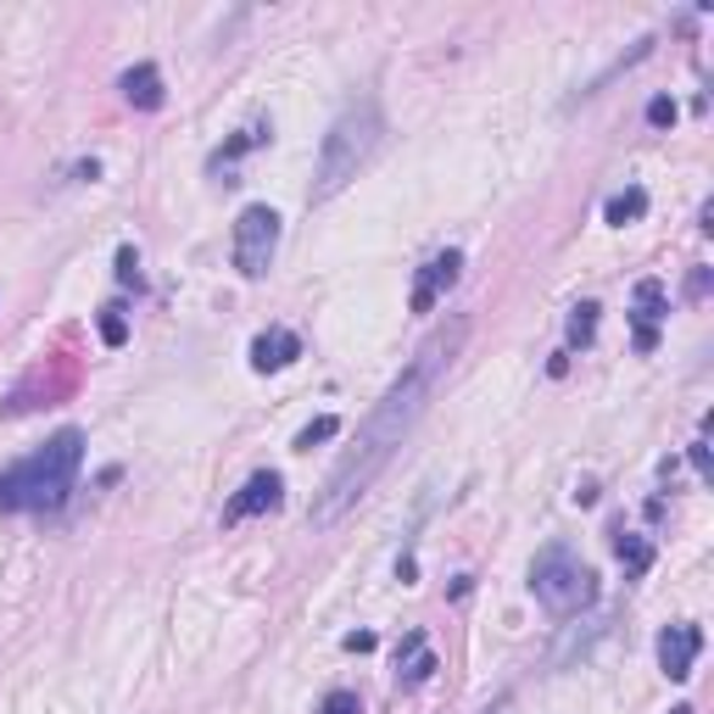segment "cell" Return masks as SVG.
I'll return each mask as SVG.
<instances>
[{
	"mask_svg": "<svg viewBox=\"0 0 714 714\" xmlns=\"http://www.w3.org/2000/svg\"><path fill=\"white\" fill-rule=\"evenodd\" d=\"M279 503H285V481H279L274 469H257L252 481H246L241 492L229 497L223 519H229V525H241V519H252V513H268V508H279Z\"/></svg>",
	"mask_w": 714,
	"mask_h": 714,
	"instance_id": "6",
	"label": "cell"
},
{
	"mask_svg": "<svg viewBox=\"0 0 714 714\" xmlns=\"http://www.w3.org/2000/svg\"><path fill=\"white\" fill-rule=\"evenodd\" d=\"M263 140H268V129L263 123H252V129H241V134H234L229 140V146L213 157V168H223V162H234V157H241V152H252V146H263Z\"/></svg>",
	"mask_w": 714,
	"mask_h": 714,
	"instance_id": "14",
	"label": "cell"
},
{
	"mask_svg": "<svg viewBox=\"0 0 714 714\" xmlns=\"http://www.w3.org/2000/svg\"><path fill=\"white\" fill-rule=\"evenodd\" d=\"M469 341V318H447L441 329H431V336L419 341V352L408 358V368L391 379V391L379 397L368 408V419L358 424V441L341 452V463L329 469V481H324V497L313 503V525H336V519L347 508H358L368 497V486L379 481V474L391 469V458L402 452V441L413 436V424L424 419V408H431L436 386L447 379L452 358L463 352Z\"/></svg>",
	"mask_w": 714,
	"mask_h": 714,
	"instance_id": "1",
	"label": "cell"
},
{
	"mask_svg": "<svg viewBox=\"0 0 714 714\" xmlns=\"http://www.w3.org/2000/svg\"><path fill=\"white\" fill-rule=\"evenodd\" d=\"M458 274H463V252H441V257H431L419 268V279H413V313H431L452 285H458Z\"/></svg>",
	"mask_w": 714,
	"mask_h": 714,
	"instance_id": "7",
	"label": "cell"
},
{
	"mask_svg": "<svg viewBox=\"0 0 714 714\" xmlns=\"http://www.w3.org/2000/svg\"><path fill=\"white\" fill-rule=\"evenodd\" d=\"M653 318H664V285L658 279H642L637 285V347L642 352H653Z\"/></svg>",
	"mask_w": 714,
	"mask_h": 714,
	"instance_id": "11",
	"label": "cell"
},
{
	"mask_svg": "<svg viewBox=\"0 0 714 714\" xmlns=\"http://www.w3.org/2000/svg\"><path fill=\"white\" fill-rule=\"evenodd\" d=\"M324 714H363V703H358L352 692H329V698H324Z\"/></svg>",
	"mask_w": 714,
	"mask_h": 714,
	"instance_id": "20",
	"label": "cell"
},
{
	"mask_svg": "<svg viewBox=\"0 0 714 714\" xmlns=\"http://www.w3.org/2000/svg\"><path fill=\"white\" fill-rule=\"evenodd\" d=\"M118 279H123V285H140V257H134V246L118 252Z\"/></svg>",
	"mask_w": 714,
	"mask_h": 714,
	"instance_id": "21",
	"label": "cell"
},
{
	"mask_svg": "<svg viewBox=\"0 0 714 714\" xmlns=\"http://www.w3.org/2000/svg\"><path fill=\"white\" fill-rule=\"evenodd\" d=\"M614 553H620L626 576H648V564H653V547H648L642 536H620V542H614Z\"/></svg>",
	"mask_w": 714,
	"mask_h": 714,
	"instance_id": "13",
	"label": "cell"
},
{
	"mask_svg": "<svg viewBox=\"0 0 714 714\" xmlns=\"http://www.w3.org/2000/svg\"><path fill=\"white\" fill-rule=\"evenodd\" d=\"M648 123H653V129L676 123V101H670V95H653V101H648Z\"/></svg>",
	"mask_w": 714,
	"mask_h": 714,
	"instance_id": "19",
	"label": "cell"
},
{
	"mask_svg": "<svg viewBox=\"0 0 714 714\" xmlns=\"http://www.w3.org/2000/svg\"><path fill=\"white\" fill-rule=\"evenodd\" d=\"M648 213V190H620V196H608V207H603V223H614V229H626V223H637Z\"/></svg>",
	"mask_w": 714,
	"mask_h": 714,
	"instance_id": "12",
	"label": "cell"
},
{
	"mask_svg": "<svg viewBox=\"0 0 714 714\" xmlns=\"http://www.w3.org/2000/svg\"><path fill=\"white\" fill-rule=\"evenodd\" d=\"M670 714H692V709H687V703H681V709H670Z\"/></svg>",
	"mask_w": 714,
	"mask_h": 714,
	"instance_id": "24",
	"label": "cell"
},
{
	"mask_svg": "<svg viewBox=\"0 0 714 714\" xmlns=\"http://www.w3.org/2000/svg\"><path fill=\"white\" fill-rule=\"evenodd\" d=\"M531 592H536V603H542L547 614L569 620V614L592 608L597 576H592V569H586L576 553H569V547H547V553L536 558V569H531Z\"/></svg>",
	"mask_w": 714,
	"mask_h": 714,
	"instance_id": "4",
	"label": "cell"
},
{
	"mask_svg": "<svg viewBox=\"0 0 714 714\" xmlns=\"http://www.w3.org/2000/svg\"><path fill=\"white\" fill-rule=\"evenodd\" d=\"M347 648H352V653H368V648H374V637H368V631H352V637H347Z\"/></svg>",
	"mask_w": 714,
	"mask_h": 714,
	"instance_id": "23",
	"label": "cell"
},
{
	"mask_svg": "<svg viewBox=\"0 0 714 714\" xmlns=\"http://www.w3.org/2000/svg\"><path fill=\"white\" fill-rule=\"evenodd\" d=\"M297 358H302V341L291 336V329H268V336L252 341V368L257 374H274V368L297 363Z\"/></svg>",
	"mask_w": 714,
	"mask_h": 714,
	"instance_id": "9",
	"label": "cell"
},
{
	"mask_svg": "<svg viewBox=\"0 0 714 714\" xmlns=\"http://www.w3.org/2000/svg\"><path fill=\"white\" fill-rule=\"evenodd\" d=\"M329 436H341V419H329V413H324V419H313L307 431L297 436V452H313V447H318V441H329Z\"/></svg>",
	"mask_w": 714,
	"mask_h": 714,
	"instance_id": "16",
	"label": "cell"
},
{
	"mask_svg": "<svg viewBox=\"0 0 714 714\" xmlns=\"http://www.w3.org/2000/svg\"><path fill=\"white\" fill-rule=\"evenodd\" d=\"M101 341H107V347H123V341H129L123 307H101Z\"/></svg>",
	"mask_w": 714,
	"mask_h": 714,
	"instance_id": "18",
	"label": "cell"
},
{
	"mask_svg": "<svg viewBox=\"0 0 714 714\" xmlns=\"http://www.w3.org/2000/svg\"><path fill=\"white\" fill-rule=\"evenodd\" d=\"M84 463V436L78 431H57L45 447H34L28 458H17L0 474V513H51L68 503L73 481Z\"/></svg>",
	"mask_w": 714,
	"mask_h": 714,
	"instance_id": "2",
	"label": "cell"
},
{
	"mask_svg": "<svg viewBox=\"0 0 714 714\" xmlns=\"http://www.w3.org/2000/svg\"><path fill=\"white\" fill-rule=\"evenodd\" d=\"M274 252H279V213L257 202V207H246L241 218H234V268H241L246 279H263Z\"/></svg>",
	"mask_w": 714,
	"mask_h": 714,
	"instance_id": "5",
	"label": "cell"
},
{
	"mask_svg": "<svg viewBox=\"0 0 714 714\" xmlns=\"http://www.w3.org/2000/svg\"><path fill=\"white\" fill-rule=\"evenodd\" d=\"M698 648H703V631H698V626H664V631H658V664H664V676L687 681Z\"/></svg>",
	"mask_w": 714,
	"mask_h": 714,
	"instance_id": "8",
	"label": "cell"
},
{
	"mask_svg": "<svg viewBox=\"0 0 714 714\" xmlns=\"http://www.w3.org/2000/svg\"><path fill=\"white\" fill-rule=\"evenodd\" d=\"M692 469H698V474H703V481H709V441H703V436L692 441Z\"/></svg>",
	"mask_w": 714,
	"mask_h": 714,
	"instance_id": "22",
	"label": "cell"
},
{
	"mask_svg": "<svg viewBox=\"0 0 714 714\" xmlns=\"http://www.w3.org/2000/svg\"><path fill=\"white\" fill-rule=\"evenodd\" d=\"M431 670H436V658L424 653V642L413 637V658H408V664H397V676H402V681H424V676H431Z\"/></svg>",
	"mask_w": 714,
	"mask_h": 714,
	"instance_id": "17",
	"label": "cell"
},
{
	"mask_svg": "<svg viewBox=\"0 0 714 714\" xmlns=\"http://www.w3.org/2000/svg\"><path fill=\"white\" fill-rule=\"evenodd\" d=\"M379 134H386V123H379V107L368 101H352V107H341V118L329 123V134H324V152H318V173H313V202H329L341 184H352L368 162H374V152H379Z\"/></svg>",
	"mask_w": 714,
	"mask_h": 714,
	"instance_id": "3",
	"label": "cell"
},
{
	"mask_svg": "<svg viewBox=\"0 0 714 714\" xmlns=\"http://www.w3.org/2000/svg\"><path fill=\"white\" fill-rule=\"evenodd\" d=\"M597 336V307L592 302H581L576 313H569V341H576V347H586Z\"/></svg>",
	"mask_w": 714,
	"mask_h": 714,
	"instance_id": "15",
	"label": "cell"
},
{
	"mask_svg": "<svg viewBox=\"0 0 714 714\" xmlns=\"http://www.w3.org/2000/svg\"><path fill=\"white\" fill-rule=\"evenodd\" d=\"M118 89H123V101L140 107V112H157V107H162V73H157L152 62L129 68V73L118 78Z\"/></svg>",
	"mask_w": 714,
	"mask_h": 714,
	"instance_id": "10",
	"label": "cell"
}]
</instances>
